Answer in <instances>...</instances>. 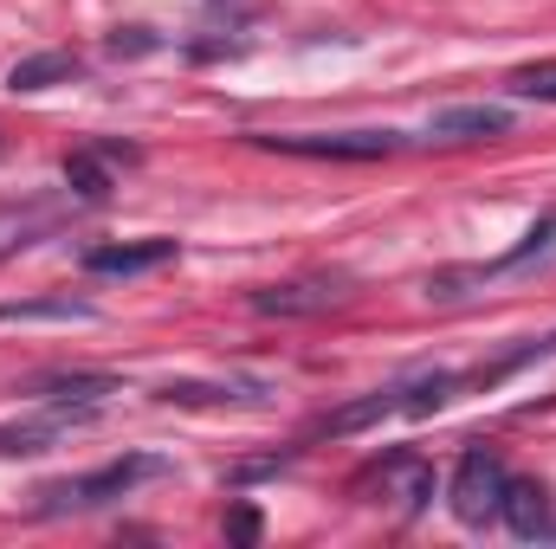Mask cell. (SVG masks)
Segmentation results:
<instances>
[{
    "label": "cell",
    "mask_w": 556,
    "mask_h": 549,
    "mask_svg": "<svg viewBox=\"0 0 556 549\" xmlns=\"http://www.w3.org/2000/svg\"><path fill=\"white\" fill-rule=\"evenodd\" d=\"M65 78H78V59L72 52H33V59H20L7 72V91H52Z\"/></svg>",
    "instance_id": "obj_14"
},
{
    "label": "cell",
    "mask_w": 556,
    "mask_h": 549,
    "mask_svg": "<svg viewBox=\"0 0 556 549\" xmlns=\"http://www.w3.org/2000/svg\"><path fill=\"white\" fill-rule=\"evenodd\" d=\"M389 413H402V388H376V395H363V401H350V408L317 413L311 433H363V426H376V420H389Z\"/></svg>",
    "instance_id": "obj_11"
},
{
    "label": "cell",
    "mask_w": 556,
    "mask_h": 549,
    "mask_svg": "<svg viewBox=\"0 0 556 549\" xmlns=\"http://www.w3.org/2000/svg\"><path fill=\"white\" fill-rule=\"evenodd\" d=\"M46 227H52V207H0V253L33 246Z\"/></svg>",
    "instance_id": "obj_16"
},
{
    "label": "cell",
    "mask_w": 556,
    "mask_h": 549,
    "mask_svg": "<svg viewBox=\"0 0 556 549\" xmlns=\"http://www.w3.org/2000/svg\"><path fill=\"white\" fill-rule=\"evenodd\" d=\"M505 478H511V472H505V459H498V452H485V446H472V452L459 459L453 485H446V491H453V518H459V524H472V531H479V524H492V518H498V505H505Z\"/></svg>",
    "instance_id": "obj_2"
},
{
    "label": "cell",
    "mask_w": 556,
    "mask_h": 549,
    "mask_svg": "<svg viewBox=\"0 0 556 549\" xmlns=\"http://www.w3.org/2000/svg\"><path fill=\"white\" fill-rule=\"evenodd\" d=\"M556 259V214L538 220L525 233V246H511L505 259H485V266H466V272H440L427 278V297H459V284H492V278H511V272H531V266H551Z\"/></svg>",
    "instance_id": "obj_4"
},
{
    "label": "cell",
    "mask_w": 556,
    "mask_h": 549,
    "mask_svg": "<svg viewBox=\"0 0 556 549\" xmlns=\"http://www.w3.org/2000/svg\"><path fill=\"white\" fill-rule=\"evenodd\" d=\"M124 382L117 375H91V369H72V375H39L33 395L39 401H78V408H98L104 395H117Z\"/></svg>",
    "instance_id": "obj_12"
},
{
    "label": "cell",
    "mask_w": 556,
    "mask_h": 549,
    "mask_svg": "<svg viewBox=\"0 0 556 549\" xmlns=\"http://www.w3.org/2000/svg\"><path fill=\"white\" fill-rule=\"evenodd\" d=\"M511 91H518V98H538V104H556V59L511 72Z\"/></svg>",
    "instance_id": "obj_18"
},
{
    "label": "cell",
    "mask_w": 556,
    "mask_h": 549,
    "mask_svg": "<svg viewBox=\"0 0 556 549\" xmlns=\"http://www.w3.org/2000/svg\"><path fill=\"white\" fill-rule=\"evenodd\" d=\"M498 518L511 524V537H551V491L538 485V478H505V505H498Z\"/></svg>",
    "instance_id": "obj_9"
},
{
    "label": "cell",
    "mask_w": 556,
    "mask_h": 549,
    "mask_svg": "<svg viewBox=\"0 0 556 549\" xmlns=\"http://www.w3.org/2000/svg\"><path fill=\"white\" fill-rule=\"evenodd\" d=\"M343 297H350L343 278H291V284L260 291L253 310H260V317H317V310H330V304H343Z\"/></svg>",
    "instance_id": "obj_7"
},
{
    "label": "cell",
    "mask_w": 556,
    "mask_h": 549,
    "mask_svg": "<svg viewBox=\"0 0 556 549\" xmlns=\"http://www.w3.org/2000/svg\"><path fill=\"white\" fill-rule=\"evenodd\" d=\"M227 537H233V544H260V511H253V505H233V511H227Z\"/></svg>",
    "instance_id": "obj_20"
},
{
    "label": "cell",
    "mask_w": 556,
    "mask_h": 549,
    "mask_svg": "<svg viewBox=\"0 0 556 549\" xmlns=\"http://www.w3.org/2000/svg\"><path fill=\"white\" fill-rule=\"evenodd\" d=\"M98 408H78V401H46L39 413H26V420H7L0 426V459H33V452H52V446H65L78 426H91Z\"/></svg>",
    "instance_id": "obj_3"
},
{
    "label": "cell",
    "mask_w": 556,
    "mask_h": 549,
    "mask_svg": "<svg viewBox=\"0 0 556 549\" xmlns=\"http://www.w3.org/2000/svg\"><path fill=\"white\" fill-rule=\"evenodd\" d=\"M453 395H459V375H446V369H440V375H420V382L402 388V413H415V420L420 413H440Z\"/></svg>",
    "instance_id": "obj_17"
},
{
    "label": "cell",
    "mask_w": 556,
    "mask_h": 549,
    "mask_svg": "<svg viewBox=\"0 0 556 549\" xmlns=\"http://www.w3.org/2000/svg\"><path fill=\"white\" fill-rule=\"evenodd\" d=\"M511 130V117L498 104H453V111H433V137L440 142H492Z\"/></svg>",
    "instance_id": "obj_10"
},
{
    "label": "cell",
    "mask_w": 556,
    "mask_h": 549,
    "mask_svg": "<svg viewBox=\"0 0 556 549\" xmlns=\"http://www.w3.org/2000/svg\"><path fill=\"white\" fill-rule=\"evenodd\" d=\"M273 388L266 382H247V375H227V382H162L155 401L168 408H260Z\"/></svg>",
    "instance_id": "obj_6"
},
{
    "label": "cell",
    "mask_w": 556,
    "mask_h": 549,
    "mask_svg": "<svg viewBox=\"0 0 556 549\" xmlns=\"http://www.w3.org/2000/svg\"><path fill=\"white\" fill-rule=\"evenodd\" d=\"M278 155H311V162H382L408 137L395 130H337V137H260Z\"/></svg>",
    "instance_id": "obj_5"
},
{
    "label": "cell",
    "mask_w": 556,
    "mask_h": 549,
    "mask_svg": "<svg viewBox=\"0 0 556 549\" xmlns=\"http://www.w3.org/2000/svg\"><path fill=\"white\" fill-rule=\"evenodd\" d=\"M0 323H98L85 297H13L0 304Z\"/></svg>",
    "instance_id": "obj_13"
},
{
    "label": "cell",
    "mask_w": 556,
    "mask_h": 549,
    "mask_svg": "<svg viewBox=\"0 0 556 549\" xmlns=\"http://www.w3.org/2000/svg\"><path fill=\"white\" fill-rule=\"evenodd\" d=\"M175 259V240H124V246H91L85 253V272L91 278H137L155 272Z\"/></svg>",
    "instance_id": "obj_8"
},
{
    "label": "cell",
    "mask_w": 556,
    "mask_h": 549,
    "mask_svg": "<svg viewBox=\"0 0 556 549\" xmlns=\"http://www.w3.org/2000/svg\"><path fill=\"white\" fill-rule=\"evenodd\" d=\"M162 472H168V465H162L155 452H124V459L98 465L91 478H59V485H46V491H39V518H59V511H91V505H111V498L137 491L142 478H162Z\"/></svg>",
    "instance_id": "obj_1"
},
{
    "label": "cell",
    "mask_w": 556,
    "mask_h": 549,
    "mask_svg": "<svg viewBox=\"0 0 556 549\" xmlns=\"http://www.w3.org/2000/svg\"><path fill=\"white\" fill-rule=\"evenodd\" d=\"M433 485H440V478H433V465H420V459H408V472L395 478V498H402L408 511H427V498H433Z\"/></svg>",
    "instance_id": "obj_19"
},
{
    "label": "cell",
    "mask_w": 556,
    "mask_h": 549,
    "mask_svg": "<svg viewBox=\"0 0 556 549\" xmlns=\"http://www.w3.org/2000/svg\"><path fill=\"white\" fill-rule=\"evenodd\" d=\"M65 181H72L78 201H104V194H111V149H78V155H65Z\"/></svg>",
    "instance_id": "obj_15"
}]
</instances>
